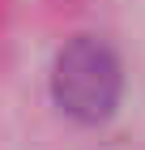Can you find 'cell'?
I'll return each mask as SVG.
<instances>
[{
  "instance_id": "obj_1",
  "label": "cell",
  "mask_w": 145,
  "mask_h": 150,
  "mask_svg": "<svg viewBox=\"0 0 145 150\" xmlns=\"http://www.w3.org/2000/svg\"><path fill=\"white\" fill-rule=\"evenodd\" d=\"M120 90H124L120 60L102 39L81 35L56 56L51 94L64 107V116H73L81 125H102L120 103Z\"/></svg>"
}]
</instances>
